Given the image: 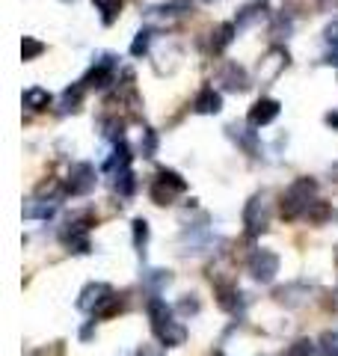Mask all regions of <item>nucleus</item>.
<instances>
[{
    "label": "nucleus",
    "instance_id": "a211bd4d",
    "mask_svg": "<svg viewBox=\"0 0 338 356\" xmlns=\"http://www.w3.org/2000/svg\"><path fill=\"white\" fill-rule=\"evenodd\" d=\"M232 39H234V24H220L217 30H214V39H211L214 54H220V51L229 48Z\"/></svg>",
    "mask_w": 338,
    "mask_h": 356
},
{
    "label": "nucleus",
    "instance_id": "b1692460",
    "mask_svg": "<svg viewBox=\"0 0 338 356\" xmlns=\"http://www.w3.org/2000/svg\"><path fill=\"white\" fill-rule=\"evenodd\" d=\"M154 149H157V137H154V131H152V128H145V131H143V140H140L143 158H152Z\"/></svg>",
    "mask_w": 338,
    "mask_h": 356
},
{
    "label": "nucleus",
    "instance_id": "412c9836",
    "mask_svg": "<svg viewBox=\"0 0 338 356\" xmlns=\"http://www.w3.org/2000/svg\"><path fill=\"white\" fill-rule=\"evenodd\" d=\"M39 54H45V44H42V42H36L33 36H24V42H21V57H24V60L30 63V60H36Z\"/></svg>",
    "mask_w": 338,
    "mask_h": 356
},
{
    "label": "nucleus",
    "instance_id": "bb28decb",
    "mask_svg": "<svg viewBox=\"0 0 338 356\" xmlns=\"http://www.w3.org/2000/svg\"><path fill=\"white\" fill-rule=\"evenodd\" d=\"M326 63H335V65H338V54H330V57H326Z\"/></svg>",
    "mask_w": 338,
    "mask_h": 356
},
{
    "label": "nucleus",
    "instance_id": "0eeeda50",
    "mask_svg": "<svg viewBox=\"0 0 338 356\" xmlns=\"http://www.w3.org/2000/svg\"><path fill=\"white\" fill-rule=\"evenodd\" d=\"M116 57H113V54H104V57H101L92 69L86 72V77H83V86H89V89H104V86H110L113 83V74H116Z\"/></svg>",
    "mask_w": 338,
    "mask_h": 356
},
{
    "label": "nucleus",
    "instance_id": "393cba45",
    "mask_svg": "<svg viewBox=\"0 0 338 356\" xmlns=\"http://www.w3.org/2000/svg\"><path fill=\"white\" fill-rule=\"evenodd\" d=\"M312 350H314V348H312V341H309V339H300V341L291 344L285 356H312Z\"/></svg>",
    "mask_w": 338,
    "mask_h": 356
},
{
    "label": "nucleus",
    "instance_id": "20e7f679",
    "mask_svg": "<svg viewBox=\"0 0 338 356\" xmlns=\"http://www.w3.org/2000/svg\"><path fill=\"white\" fill-rule=\"evenodd\" d=\"M267 222H270V196L255 193L243 208V226L250 235H258V232L267 229Z\"/></svg>",
    "mask_w": 338,
    "mask_h": 356
},
{
    "label": "nucleus",
    "instance_id": "4be33fe9",
    "mask_svg": "<svg viewBox=\"0 0 338 356\" xmlns=\"http://www.w3.org/2000/svg\"><path fill=\"white\" fill-rule=\"evenodd\" d=\"M152 36H154L152 30H140V33H137V39L131 42V54H134V57H143V54L149 51V44H152Z\"/></svg>",
    "mask_w": 338,
    "mask_h": 356
},
{
    "label": "nucleus",
    "instance_id": "9d476101",
    "mask_svg": "<svg viewBox=\"0 0 338 356\" xmlns=\"http://www.w3.org/2000/svg\"><path fill=\"white\" fill-rule=\"evenodd\" d=\"M217 81L223 83V89H229V92H246V89H250V77H246V72L241 69L238 63L223 65V72H220Z\"/></svg>",
    "mask_w": 338,
    "mask_h": 356
},
{
    "label": "nucleus",
    "instance_id": "f3484780",
    "mask_svg": "<svg viewBox=\"0 0 338 356\" xmlns=\"http://www.w3.org/2000/svg\"><path fill=\"white\" fill-rule=\"evenodd\" d=\"M225 131H229V134H232V137H234V140H238V143H241V146H243L246 152H250V154H258L255 131H250V128H238V125H229V128H225Z\"/></svg>",
    "mask_w": 338,
    "mask_h": 356
},
{
    "label": "nucleus",
    "instance_id": "f03ea898",
    "mask_svg": "<svg viewBox=\"0 0 338 356\" xmlns=\"http://www.w3.org/2000/svg\"><path fill=\"white\" fill-rule=\"evenodd\" d=\"M314 191H318V184H314V178H297L294 184L285 191L282 196V217L294 220L300 214H309V208L314 205Z\"/></svg>",
    "mask_w": 338,
    "mask_h": 356
},
{
    "label": "nucleus",
    "instance_id": "423d86ee",
    "mask_svg": "<svg viewBox=\"0 0 338 356\" xmlns=\"http://www.w3.org/2000/svg\"><path fill=\"white\" fill-rule=\"evenodd\" d=\"M95 166L92 163H72L69 170V181H65V191L72 196H86L95 187Z\"/></svg>",
    "mask_w": 338,
    "mask_h": 356
},
{
    "label": "nucleus",
    "instance_id": "6e6552de",
    "mask_svg": "<svg viewBox=\"0 0 338 356\" xmlns=\"http://www.w3.org/2000/svg\"><path fill=\"white\" fill-rule=\"evenodd\" d=\"M110 297H113V288H110L107 282H89L83 291H81V300H77V306H81L83 312H98Z\"/></svg>",
    "mask_w": 338,
    "mask_h": 356
},
{
    "label": "nucleus",
    "instance_id": "f257e3e1",
    "mask_svg": "<svg viewBox=\"0 0 338 356\" xmlns=\"http://www.w3.org/2000/svg\"><path fill=\"white\" fill-rule=\"evenodd\" d=\"M149 318H152V330L157 341L166 344V348H178V344L187 341V330L172 318V309L163 300H157V297L149 300Z\"/></svg>",
    "mask_w": 338,
    "mask_h": 356
},
{
    "label": "nucleus",
    "instance_id": "6ab92c4d",
    "mask_svg": "<svg viewBox=\"0 0 338 356\" xmlns=\"http://www.w3.org/2000/svg\"><path fill=\"white\" fill-rule=\"evenodd\" d=\"M285 65H288V54L282 48H273L267 54V69L261 72V77H276L279 69H285Z\"/></svg>",
    "mask_w": 338,
    "mask_h": 356
},
{
    "label": "nucleus",
    "instance_id": "a878e982",
    "mask_svg": "<svg viewBox=\"0 0 338 356\" xmlns=\"http://www.w3.org/2000/svg\"><path fill=\"white\" fill-rule=\"evenodd\" d=\"M323 36H326V42H330L332 48H338V18H335V21H330V24H326Z\"/></svg>",
    "mask_w": 338,
    "mask_h": 356
},
{
    "label": "nucleus",
    "instance_id": "dca6fc26",
    "mask_svg": "<svg viewBox=\"0 0 338 356\" xmlns=\"http://www.w3.org/2000/svg\"><path fill=\"white\" fill-rule=\"evenodd\" d=\"M95 3V9L101 13V24H113V21L119 18V13H122V0H92Z\"/></svg>",
    "mask_w": 338,
    "mask_h": 356
},
{
    "label": "nucleus",
    "instance_id": "7ed1b4c3",
    "mask_svg": "<svg viewBox=\"0 0 338 356\" xmlns=\"http://www.w3.org/2000/svg\"><path fill=\"white\" fill-rule=\"evenodd\" d=\"M187 191V181L178 172L172 170H161L154 178V184H152V199L157 205H172V199L175 193H184Z\"/></svg>",
    "mask_w": 338,
    "mask_h": 356
},
{
    "label": "nucleus",
    "instance_id": "5701e85b",
    "mask_svg": "<svg viewBox=\"0 0 338 356\" xmlns=\"http://www.w3.org/2000/svg\"><path fill=\"white\" fill-rule=\"evenodd\" d=\"M134 243H137L140 252L145 250V243H149V222H145L143 217L134 220Z\"/></svg>",
    "mask_w": 338,
    "mask_h": 356
},
{
    "label": "nucleus",
    "instance_id": "aec40b11",
    "mask_svg": "<svg viewBox=\"0 0 338 356\" xmlns=\"http://www.w3.org/2000/svg\"><path fill=\"white\" fill-rule=\"evenodd\" d=\"M113 191H116L119 196H131L134 193V172H131V166L113 175Z\"/></svg>",
    "mask_w": 338,
    "mask_h": 356
},
{
    "label": "nucleus",
    "instance_id": "4468645a",
    "mask_svg": "<svg viewBox=\"0 0 338 356\" xmlns=\"http://www.w3.org/2000/svg\"><path fill=\"white\" fill-rule=\"evenodd\" d=\"M51 102H54L51 92L48 89H42V86H30L24 92V107H30V110H48Z\"/></svg>",
    "mask_w": 338,
    "mask_h": 356
},
{
    "label": "nucleus",
    "instance_id": "f8f14e48",
    "mask_svg": "<svg viewBox=\"0 0 338 356\" xmlns=\"http://www.w3.org/2000/svg\"><path fill=\"white\" fill-rule=\"evenodd\" d=\"M56 199H30V202L24 205V217L27 220H48L56 214Z\"/></svg>",
    "mask_w": 338,
    "mask_h": 356
},
{
    "label": "nucleus",
    "instance_id": "ddd939ff",
    "mask_svg": "<svg viewBox=\"0 0 338 356\" xmlns=\"http://www.w3.org/2000/svg\"><path fill=\"white\" fill-rule=\"evenodd\" d=\"M83 83H74V86H69L63 92V98H60V113H77L81 110V102H83Z\"/></svg>",
    "mask_w": 338,
    "mask_h": 356
},
{
    "label": "nucleus",
    "instance_id": "9b49d317",
    "mask_svg": "<svg viewBox=\"0 0 338 356\" xmlns=\"http://www.w3.org/2000/svg\"><path fill=\"white\" fill-rule=\"evenodd\" d=\"M193 110H196V113H202V116H217L220 110H223V95H220L214 86H205V89H202V92L196 95Z\"/></svg>",
    "mask_w": 338,
    "mask_h": 356
},
{
    "label": "nucleus",
    "instance_id": "c85d7f7f",
    "mask_svg": "<svg viewBox=\"0 0 338 356\" xmlns=\"http://www.w3.org/2000/svg\"><path fill=\"white\" fill-rule=\"evenodd\" d=\"M217 356H223V353H217Z\"/></svg>",
    "mask_w": 338,
    "mask_h": 356
},
{
    "label": "nucleus",
    "instance_id": "39448f33",
    "mask_svg": "<svg viewBox=\"0 0 338 356\" xmlns=\"http://www.w3.org/2000/svg\"><path fill=\"white\" fill-rule=\"evenodd\" d=\"M246 267H250L255 282H273L279 273V255L273 250H255L250 255V261H246Z\"/></svg>",
    "mask_w": 338,
    "mask_h": 356
},
{
    "label": "nucleus",
    "instance_id": "1a4fd4ad",
    "mask_svg": "<svg viewBox=\"0 0 338 356\" xmlns=\"http://www.w3.org/2000/svg\"><path fill=\"white\" fill-rule=\"evenodd\" d=\"M279 110H282V104L276 102V98H258V102L250 107L246 122H250V128H264L279 116Z\"/></svg>",
    "mask_w": 338,
    "mask_h": 356
},
{
    "label": "nucleus",
    "instance_id": "cd10ccee",
    "mask_svg": "<svg viewBox=\"0 0 338 356\" xmlns=\"http://www.w3.org/2000/svg\"><path fill=\"white\" fill-rule=\"evenodd\" d=\"M335 267H338V252H335Z\"/></svg>",
    "mask_w": 338,
    "mask_h": 356
},
{
    "label": "nucleus",
    "instance_id": "2eb2a0df",
    "mask_svg": "<svg viewBox=\"0 0 338 356\" xmlns=\"http://www.w3.org/2000/svg\"><path fill=\"white\" fill-rule=\"evenodd\" d=\"M264 15H267V6L264 3L243 6L241 13H238V27H252V24H258V21H264Z\"/></svg>",
    "mask_w": 338,
    "mask_h": 356
}]
</instances>
